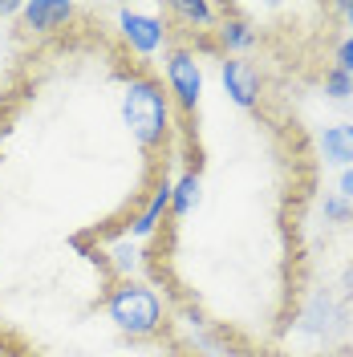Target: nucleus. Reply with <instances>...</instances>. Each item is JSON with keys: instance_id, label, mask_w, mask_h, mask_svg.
<instances>
[{"instance_id": "obj_9", "label": "nucleus", "mask_w": 353, "mask_h": 357, "mask_svg": "<svg viewBox=\"0 0 353 357\" xmlns=\"http://www.w3.org/2000/svg\"><path fill=\"white\" fill-rule=\"evenodd\" d=\"M317 146H321L325 167L350 171L353 167V122H329V126L321 130V138H317Z\"/></svg>"}, {"instance_id": "obj_12", "label": "nucleus", "mask_w": 353, "mask_h": 357, "mask_svg": "<svg viewBox=\"0 0 353 357\" xmlns=\"http://www.w3.org/2000/svg\"><path fill=\"white\" fill-rule=\"evenodd\" d=\"M321 93H325V102H333V106H350L353 102V82L337 66H329L325 69V82H321Z\"/></svg>"}, {"instance_id": "obj_10", "label": "nucleus", "mask_w": 353, "mask_h": 357, "mask_svg": "<svg viewBox=\"0 0 353 357\" xmlns=\"http://www.w3.org/2000/svg\"><path fill=\"white\" fill-rule=\"evenodd\" d=\"M199 203H203V175H199L195 167H187V171L171 183V215L183 220V215L195 211Z\"/></svg>"}, {"instance_id": "obj_8", "label": "nucleus", "mask_w": 353, "mask_h": 357, "mask_svg": "<svg viewBox=\"0 0 353 357\" xmlns=\"http://www.w3.org/2000/svg\"><path fill=\"white\" fill-rule=\"evenodd\" d=\"M167 211H171V178L163 175L155 183V191L147 195V203H142V207L130 215V231H126V236H130V240H151V236L158 231V223H163V215H167Z\"/></svg>"}, {"instance_id": "obj_4", "label": "nucleus", "mask_w": 353, "mask_h": 357, "mask_svg": "<svg viewBox=\"0 0 353 357\" xmlns=\"http://www.w3.org/2000/svg\"><path fill=\"white\" fill-rule=\"evenodd\" d=\"M118 17V33L130 49L134 57H155V53H167L171 49V24H167V13L158 8H130V4H118L114 8Z\"/></svg>"}, {"instance_id": "obj_7", "label": "nucleus", "mask_w": 353, "mask_h": 357, "mask_svg": "<svg viewBox=\"0 0 353 357\" xmlns=\"http://www.w3.org/2000/svg\"><path fill=\"white\" fill-rule=\"evenodd\" d=\"M73 17H77V4H66V0H29V4H21V29L33 33V37H53Z\"/></svg>"}, {"instance_id": "obj_5", "label": "nucleus", "mask_w": 353, "mask_h": 357, "mask_svg": "<svg viewBox=\"0 0 353 357\" xmlns=\"http://www.w3.org/2000/svg\"><path fill=\"white\" fill-rule=\"evenodd\" d=\"M220 82H223V93L236 110L252 114L260 110L264 102V77H260V66L252 57H220Z\"/></svg>"}, {"instance_id": "obj_1", "label": "nucleus", "mask_w": 353, "mask_h": 357, "mask_svg": "<svg viewBox=\"0 0 353 357\" xmlns=\"http://www.w3.org/2000/svg\"><path fill=\"white\" fill-rule=\"evenodd\" d=\"M118 114H122L126 134H130L147 155H158L171 142L175 106L167 98L163 77H155L151 69H134L130 77H126V86L118 93Z\"/></svg>"}, {"instance_id": "obj_15", "label": "nucleus", "mask_w": 353, "mask_h": 357, "mask_svg": "<svg viewBox=\"0 0 353 357\" xmlns=\"http://www.w3.org/2000/svg\"><path fill=\"white\" fill-rule=\"evenodd\" d=\"M337 195L353 203V167H350V171H341V175H337Z\"/></svg>"}, {"instance_id": "obj_18", "label": "nucleus", "mask_w": 353, "mask_h": 357, "mask_svg": "<svg viewBox=\"0 0 353 357\" xmlns=\"http://www.w3.org/2000/svg\"><path fill=\"white\" fill-rule=\"evenodd\" d=\"M0 357H13V354H8V349H0Z\"/></svg>"}, {"instance_id": "obj_11", "label": "nucleus", "mask_w": 353, "mask_h": 357, "mask_svg": "<svg viewBox=\"0 0 353 357\" xmlns=\"http://www.w3.org/2000/svg\"><path fill=\"white\" fill-rule=\"evenodd\" d=\"M163 13L187 21V29H195V33H211L216 21H220V4H207V0H175V4H167Z\"/></svg>"}, {"instance_id": "obj_17", "label": "nucleus", "mask_w": 353, "mask_h": 357, "mask_svg": "<svg viewBox=\"0 0 353 357\" xmlns=\"http://www.w3.org/2000/svg\"><path fill=\"white\" fill-rule=\"evenodd\" d=\"M61 357H86V354H61Z\"/></svg>"}, {"instance_id": "obj_3", "label": "nucleus", "mask_w": 353, "mask_h": 357, "mask_svg": "<svg viewBox=\"0 0 353 357\" xmlns=\"http://www.w3.org/2000/svg\"><path fill=\"white\" fill-rule=\"evenodd\" d=\"M163 86L179 118L195 122V110L203 102V61L191 41H171V49L163 53Z\"/></svg>"}, {"instance_id": "obj_13", "label": "nucleus", "mask_w": 353, "mask_h": 357, "mask_svg": "<svg viewBox=\"0 0 353 357\" xmlns=\"http://www.w3.org/2000/svg\"><path fill=\"white\" fill-rule=\"evenodd\" d=\"M333 66H337V69H341V73L353 82V37H350V33L333 45Z\"/></svg>"}, {"instance_id": "obj_16", "label": "nucleus", "mask_w": 353, "mask_h": 357, "mask_svg": "<svg viewBox=\"0 0 353 357\" xmlns=\"http://www.w3.org/2000/svg\"><path fill=\"white\" fill-rule=\"evenodd\" d=\"M337 17L345 21V29H350V37H353V0L350 4H337Z\"/></svg>"}, {"instance_id": "obj_6", "label": "nucleus", "mask_w": 353, "mask_h": 357, "mask_svg": "<svg viewBox=\"0 0 353 357\" xmlns=\"http://www.w3.org/2000/svg\"><path fill=\"white\" fill-rule=\"evenodd\" d=\"M216 53L220 57H248L256 41H260V29L252 21H243V8H220V21H216Z\"/></svg>"}, {"instance_id": "obj_14", "label": "nucleus", "mask_w": 353, "mask_h": 357, "mask_svg": "<svg viewBox=\"0 0 353 357\" xmlns=\"http://www.w3.org/2000/svg\"><path fill=\"white\" fill-rule=\"evenodd\" d=\"M325 220L333 223H350L353 220V203L341 199V195H325Z\"/></svg>"}, {"instance_id": "obj_2", "label": "nucleus", "mask_w": 353, "mask_h": 357, "mask_svg": "<svg viewBox=\"0 0 353 357\" xmlns=\"http://www.w3.org/2000/svg\"><path fill=\"white\" fill-rule=\"evenodd\" d=\"M106 317L118 333L134 337V341H147V337L163 333V301L151 284L122 276L110 292H106Z\"/></svg>"}]
</instances>
